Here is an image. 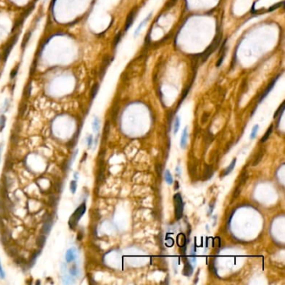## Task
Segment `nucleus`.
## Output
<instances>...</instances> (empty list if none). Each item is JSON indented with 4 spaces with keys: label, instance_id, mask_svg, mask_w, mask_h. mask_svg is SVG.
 I'll use <instances>...</instances> for the list:
<instances>
[{
    "label": "nucleus",
    "instance_id": "obj_5",
    "mask_svg": "<svg viewBox=\"0 0 285 285\" xmlns=\"http://www.w3.org/2000/svg\"><path fill=\"white\" fill-rule=\"evenodd\" d=\"M135 11H136V9H134L129 13V15H128V17H127V19H126L125 29H128L131 26L133 20H134V18H135Z\"/></svg>",
    "mask_w": 285,
    "mask_h": 285
},
{
    "label": "nucleus",
    "instance_id": "obj_18",
    "mask_svg": "<svg viewBox=\"0 0 285 285\" xmlns=\"http://www.w3.org/2000/svg\"><path fill=\"white\" fill-rule=\"evenodd\" d=\"M179 127H180V117L176 116L175 120V123H174V134L177 133L178 130H179Z\"/></svg>",
    "mask_w": 285,
    "mask_h": 285
},
{
    "label": "nucleus",
    "instance_id": "obj_24",
    "mask_svg": "<svg viewBox=\"0 0 285 285\" xmlns=\"http://www.w3.org/2000/svg\"><path fill=\"white\" fill-rule=\"evenodd\" d=\"M2 148H3V146L0 145V162H1V156H2Z\"/></svg>",
    "mask_w": 285,
    "mask_h": 285
},
{
    "label": "nucleus",
    "instance_id": "obj_20",
    "mask_svg": "<svg viewBox=\"0 0 285 285\" xmlns=\"http://www.w3.org/2000/svg\"><path fill=\"white\" fill-rule=\"evenodd\" d=\"M86 143H87L88 148H90L92 146V143H93V136L91 135H88L86 137Z\"/></svg>",
    "mask_w": 285,
    "mask_h": 285
},
{
    "label": "nucleus",
    "instance_id": "obj_22",
    "mask_svg": "<svg viewBox=\"0 0 285 285\" xmlns=\"http://www.w3.org/2000/svg\"><path fill=\"white\" fill-rule=\"evenodd\" d=\"M4 278H5V273H4V271H3V269L1 266V261H0V278L3 279Z\"/></svg>",
    "mask_w": 285,
    "mask_h": 285
},
{
    "label": "nucleus",
    "instance_id": "obj_10",
    "mask_svg": "<svg viewBox=\"0 0 285 285\" xmlns=\"http://www.w3.org/2000/svg\"><path fill=\"white\" fill-rule=\"evenodd\" d=\"M164 178L165 181L166 182L167 184L172 185L173 183V177L171 174V172H169V170H166L164 172Z\"/></svg>",
    "mask_w": 285,
    "mask_h": 285
},
{
    "label": "nucleus",
    "instance_id": "obj_14",
    "mask_svg": "<svg viewBox=\"0 0 285 285\" xmlns=\"http://www.w3.org/2000/svg\"><path fill=\"white\" fill-rule=\"evenodd\" d=\"M92 129H93V131L95 132V133H98L99 130V120L97 118V117H95L94 118V121L92 122Z\"/></svg>",
    "mask_w": 285,
    "mask_h": 285
},
{
    "label": "nucleus",
    "instance_id": "obj_21",
    "mask_svg": "<svg viewBox=\"0 0 285 285\" xmlns=\"http://www.w3.org/2000/svg\"><path fill=\"white\" fill-rule=\"evenodd\" d=\"M5 125V118L4 116H0V131L3 129Z\"/></svg>",
    "mask_w": 285,
    "mask_h": 285
},
{
    "label": "nucleus",
    "instance_id": "obj_12",
    "mask_svg": "<svg viewBox=\"0 0 285 285\" xmlns=\"http://www.w3.org/2000/svg\"><path fill=\"white\" fill-rule=\"evenodd\" d=\"M235 165H236V158H234L233 160H232V162H231L230 163V165L224 170V172H223V176H227V175H228L229 173H230L234 169V167H235Z\"/></svg>",
    "mask_w": 285,
    "mask_h": 285
},
{
    "label": "nucleus",
    "instance_id": "obj_2",
    "mask_svg": "<svg viewBox=\"0 0 285 285\" xmlns=\"http://www.w3.org/2000/svg\"><path fill=\"white\" fill-rule=\"evenodd\" d=\"M174 208H175V217L176 220H180L183 216V208L184 203L180 193H176L173 197Z\"/></svg>",
    "mask_w": 285,
    "mask_h": 285
},
{
    "label": "nucleus",
    "instance_id": "obj_8",
    "mask_svg": "<svg viewBox=\"0 0 285 285\" xmlns=\"http://www.w3.org/2000/svg\"><path fill=\"white\" fill-rule=\"evenodd\" d=\"M193 271V268L192 267L191 263H189V261H186L185 266H184V270H183V274L186 276H190L191 274H192Z\"/></svg>",
    "mask_w": 285,
    "mask_h": 285
},
{
    "label": "nucleus",
    "instance_id": "obj_1",
    "mask_svg": "<svg viewBox=\"0 0 285 285\" xmlns=\"http://www.w3.org/2000/svg\"><path fill=\"white\" fill-rule=\"evenodd\" d=\"M86 212V205L85 202L81 203L76 210L74 212V213L71 215L70 218L69 220V226L71 229H74L77 226L78 222H79L80 218L84 216V214Z\"/></svg>",
    "mask_w": 285,
    "mask_h": 285
},
{
    "label": "nucleus",
    "instance_id": "obj_23",
    "mask_svg": "<svg viewBox=\"0 0 285 285\" xmlns=\"http://www.w3.org/2000/svg\"><path fill=\"white\" fill-rule=\"evenodd\" d=\"M176 174L178 176L181 175V167H180V166H176Z\"/></svg>",
    "mask_w": 285,
    "mask_h": 285
},
{
    "label": "nucleus",
    "instance_id": "obj_6",
    "mask_svg": "<svg viewBox=\"0 0 285 285\" xmlns=\"http://www.w3.org/2000/svg\"><path fill=\"white\" fill-rule=\"evenodd\" d=\"M187 136H188V132H187V127H185L183 129V131L181 137V147L184 149L186 146V141H187Z\"/></svg>",
    "mask_w": 285,
    "mask_h": 285
},
{
    "label": "nucleus",
    "instance_id": "obj_4",
    "mask_svg": "<svg viewBox=\"0 0 285 285\" xmlns=\"http://www.w3.org/2000/svg\"><path fill=\"white\" fill-rule=\"evenodd\" d=\"M77 258V250L75 248H70L65 252V261L67 263H73Z\"/></svg>",
    "mask_w": 285,
    "mask_h": 285
},
{
    "label": "nucleus",
    "instance_id": "obj_25",
    "mask_svg": "<svg viewBox=\"0 0 285 285\" xmlns=\"http://www.w3.org/2000/svg\"><path fill=\"white\" fill-rule=\"evenodd\" d=\"M74 177H75V180L78 179V173H77V172H75V173H74Z\"/></svg>",
    "mask_w": 285,
    "mask_h": 285
},
{
    "label": "nucleus",
    "instance_id": "obj_17",
    "mask_svg": "<svg viewBox=\"0 0 285 285\" xmlns=\"http://www.w3.org/2000/svg\"><path fill=\"white\" fill-rule=\"evenodd\" d=\"M258 128H259L258 125H255L252 127V132H251V134H250V139H254V138L256 137L257 133L258 131Z\"/></svg>",
    "mask_w": 285,
    "mask_h": 285
},
{
    "label": "nucleus",
    "instance_id": "obj_7",
    "mask_svg": "<svg viewBox=\"0 0 285 285\" xmlns=\"http://www.w3.org/2000/svg\"><path fill=\"white\" fill-rule=\"evenodd\" d=\"M152 14V13H150L148 14V16H147V17H146V18L144 20H143L142 22L140 23V25L138 26V28H137V29L135 30V37H136V36H137V35L140 33L141 30V29H142V27L144 26V25H145V24H146V23H147V21L150 19V18H151Z\"/></svg>",
    "mask_w": 285,
    "mask_h": 285
},
{
    "label": "nucleus",
    "instance_id": "obj_9",
    "mask_svg": "<svg viewBox=\"0 0 285 285\" xmlns=\"http://www.w3.org/2000/svg\"><path fill=\"white\" fill-rule=\"evenodd\" d=\"M69 273L70 274V276H72V277H78L79 276V268H78V266H77L76 264H73L69 268Z\"/></svg>",
    "mask_w": 285,
    "mask_h": 285
},
{
    "label": "nucleus",
    "instance_id": "obj_19",
    "mask_svg": "<svg viewBox=\"0 0 285 285\" xmlns=\"http://www.w3.org/2000/svg\"><path fill=\"white\" fill-rule=\"evenodd\" d=\"M63 282H64V284H73V283H75V279H74L73 278H71V277L65 276V277H64V278H63Z\"/></svg>",
    "mask_w": 285,
    "mask_h": 285
},
{
    "label": "nucleus",
    "instance_id": "obj_16",
    "mask_svg": "<svg viewBox=\"0 0 285 285\" xmlns=\"http://www.w3.org/2000/svg\"><path fill=\"white\" fill-rule=\"evenodd\" d=\"M39 254H40V250H39V251H37V252H34V253H33L32 257H31L30 259H29V265H30V266H33V263H35V261H36V259H37V258L39 257Z\"/></svg>",
    "mask_w": 285,
    "mask_h": 285
},
{
    "label": "nucleus",
    "instance_id": "obj_15",
    "mask_svg": "<svg viewBox=\"0 0 285 285\" xmlns=\"http://www.w3.org/2000/svg\"><path fill=\"white\" fill-rule=\"evenodd\" d=\"M69 190L71 192L72 194H75L77 191V182L76 180H73L70 182V185H69Z\"/></svg>",
    "mask_w": 285,
    "mask_h": 285
},
{
    "label": "nucleus",
    "instance_id": "obj_3",
    "mask_svg": "<svg viewBox=\"0 0 285 285\" xmlns=\"http://www.w3.org/2000/svg\"><path fill=\"white\" fill-rule=\"evenodd\" d=\"M53 226V218L49 214H46V218H44V224L42 226V233L44 235H48Z\"/></svg>",
    "mask_w": 285,
    "mask_h": 285
},
{
    "label": "nucleus",
    "instance_id": "obj_13",
    "mask_svg": "<svg viewBox=\"0 0 285 285\" xmlns=\"http://www.w3.org/2000/svg\"><path fill=\"white\" fill-rule=\"evenodd\" d=\"M273 130H274V125H271L269 127H268V131H266V133L264 134V135L263 136V138L261 139V142H265L268 139V137L270 136V135L272 134V132H273Z\"/></svg>",
    "mask_w": 285,
    "mask_h": 285
},
{
    "label": "nucleus",
    "instance_id": "obj_11",
    "mask_svg": "<svg viewBox=\"0 0 285 285\" xmlns=\"http://www.w3.org/2000/svg\"><path fill=\"white\" fill-rule=\"evenodd\" d=\"M45 242H46V235H44V234L39 235L37 238V239H36V243H37L38 247H39V248L44 247V245L45 244Z\"/></svg>",
    "mask_w": 285,
    "mask_h": 285
}]
</instances>
